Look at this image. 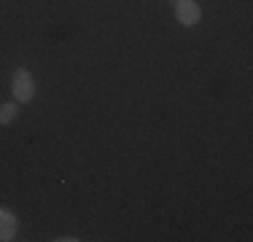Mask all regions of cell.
I'll use <instances>...</instances> for the list:
<instances>
[{"label":"cell","mask_w":253,"mask_h":242,"mask_svg":"<svg viewBox=\"0 0 253 242\" xmlns=\"http://www.w3.org/2000/svg\"><path fill=\"white\" fill-rule=\"evenodd\" d=\"M175 19L183 24V27H194V24L202 19V11L194 0H180V3H175Z\"/></svg>","instance_id":"2"},{"label":"cell","mask_w":253,"mask_h":242,"mask_svg":"<svg viewBox=\"0 0 253 242\" xmlns=\"http://www.w3.org/2000/svg\"><path fill=\"white\" fill-rule=\"evenodd\" d=\"M11 89H14V100L22 102V105L33 100V97H35V81H33V76H30V70H25V68L16 70Z\"/></svg>","instance_id":"1"},{"label":"cell","mask_w":253,"mask_h":242,"mask_svg":"<svg viewBox=\"0 0 253 242\" xmlns=\"http://www.w3.org/2000/svg\"><path fill=\"white\" fill-rule=\"evenodd\" d=\"M172 3H180V0H172Z\"/></svg>","instance_id":"5"},{"label":"cell","mask_w":253,"mask_h":242,"mask_svg":"<svg viewBox=\"0 0 253 242\" xmlns=\"http://www.w3.org/2000/svg\"><path fill=\"white\" fill-rule=\"evenodd\" d=\"M16 116H19V108H16V102H3L0 105V124H14Z\"/></svg>","instance_id":"4"},{"label":"cell","mask_w":253,"mask_h":242,"mask_svg":"<svg viewBox=\"0 0 253 242\" xmlns=\"http://www.w3.org/2000/svg\"><path fill=\"white\" fill-rule=\"evenodd\" d=\"M19 232V218L11 213L8 207H0V242H8Z\"/></svg>","instance_id":"3"}]
</instances>
